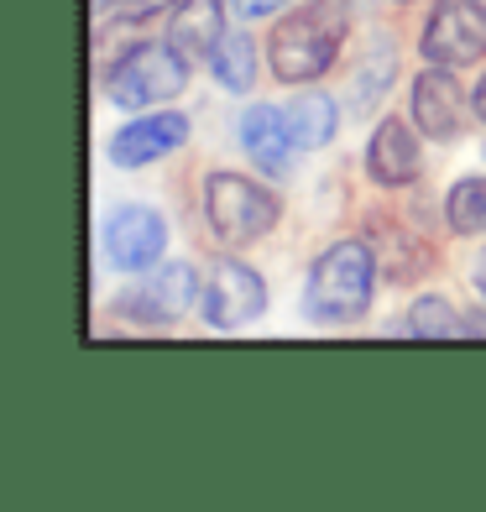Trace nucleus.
Returning a JSON list of instances; mask_svg holds the SVG:
<instances>
[{
  "mask_svg": "<svg viewBox=\"0 0 486 512\" xmlns=\"http://www.w3.org/2000/svg\"><path fill=\"white\" fill-rule=\"evenodd\" d=\"M366 168H372V178L387 183V189L413 183L419 178V136H413L403 121H382L372 147H366Z\"/></svg>",
  "mask_w": 486,
  "mask_h": 512,
  "instance_id": "13",
  "label": "nucleus"
},
{
  "mask_svg": "<svg viewBox=\"0 0 486 512\" xmlns=\"http://www.w3.org/2000/svg\"><path fill=\"white\" fill-rule=\"evenodd\" d=\"M471 283L481 288V298H486V251L476 256V267H471Z\"/></svg>",
  "mask_w": 486,
  "mask_h": 512,
  "instance_id": "20",
  "label": "nucleus"
},
{
  "mask_svg": "<svg viewBox=\"0 0 486 512\" xmlns=\"http://www.w3.org/2000/svg\"><path fill=\"white\" fill-rule=\"evenodd\" d=\"M335 100L330 95H298L288 105V131H293V142L298 147H324L335 136Z\"/></svg>",
  "mask_w": 486,
  "mask_h": 512,
  "instance_id": "14",
  "label": "nucleus"
},
{
  "mask_svg": "<svg viewBox=\"0 0 486 512\" xmlns=\"http://www.w3.org/2000/svg\"><path fill=\"white\" fill-rule=\"evenodd\" d=\"M340 37H345V11L335 6V0H314V6L283 16L272 27V68H277V79H288V84L319 79L324 68L335 63Z\"/></svg>",
  "mask_w": 486,
  "mask_h": 512,
  "instance_id": "2",
  "label": "nucleus"
},
{
  "mask_svg": "<svg viewBox=\"0 0 486 512\" xmlns=\"http://www.w3.org/2000/svg\"><path fill=\"white\" fill-rule=\"evenodd\" d=\"M194 288H199L194 267H189V262H168L162 272H152L147 283L126 298V304H131V314H142V319H152V324H173L183 309L194 304Z\"/></svg>",
  "mask_w": 486,
  "mask_h": 512,
  "instance_id": "11",
  "label": "nucleus"
},
{
  "mask_svg": "<svg viewBox=\"0 0 486 512\" xmlns=\"http://www.w3.org/2000/svg\"><path fill=\"white\" fill-rule=\"evenodd\" d=\"M372 283H377V262L361 241H335L330 251L309 267V288H304V309L314 324H351L372 309Z\"/></svg>",
  "mask_w": 486,
  "mask_h": 512,
  "instance_id": "1",
  "label": "nucleus"
},
{
  "mask_svg": "<svg viewBox=\"0 0 486 512\" xmlns=\"http://www.w3.org/2000/svg\"><path fill=\"white\" fill-rule=\"evenodd\" d=\"M210 68L225 89H251V79H257V48H251V37H225Z\"/></svg>",
  "mask_w": 486,
  "mask_h": 512,
  "instance_id": "16",
  "label": "nucleus"
},
{
  "mask_svg": "<svg viewBox=\"0 0 486 512\" xmlns=\"http://www.w3.org/2000/svg\"><path fill=\"white\" fill-rule=\"evenodd\" d=\"M486 53V6L481 0H439L424 27V58L439 68L476 63Z\"/></svg>",
  "mask_w": 486,
  "mask_h": 512,
  "instance_id": "5",
  "label": "nucleus"
},
{
  "mask_svg": "<svg viewBox=\"0 0 486 512\" xmlns=\"http://www.w3.org/2000/svg\"><path fill=\"white\" fill-rule=\"evenodd\" d=\"M445 215L460 236H481L486 230V178H460L445 199Z\"/></svg>",
  "mask_w": 486,
  "mask_h": 512,
  "instance_id": "15",
  "label": "nucleus"
},
{
  "mask_svg": "<svg viewBox=\"0 0 486 512\" xmlns=\"http://www.w3.org/2000/svg\"><path fill=\"white\" fill-rule=\"evenodd\" d=\"M403 330H408V335H460V330H466V319L450 314L445 298H419V304L408 309Z\"/></svg>",
  "mask_w": 486,
  "mask_h": 512,
  "instance_id": "17",
  "label": "nucleus"
},
{
  "mask_svg": "<svg viewBox=\"0 0 486 512\" xmlns=\"http://www.w3.org/2000/svg\"><path fill=\"white\" fill-rule=\"evenodd\" d=\"M413 121H419L424 136H434V142H450V136H460V126H466V95H460V84L450 79V68H429V74L413 79Z\"/></svg>",
  "mask_w": 486,
  "mask_h": 512,
  "instance_id": "8",
  "label": "nucleus"
},
{
  "mask_svg": "<svg viewBox=\"0 0 486 512\" xmlns=\"http://www.w3.org/2000/svg\"><path fill=\"white\" fill-rule=\"evenodd\" d=\"M241 147L251 152V162H257L262 173L283 178L288 162H293V131H288V115L272 110V105H251L241 115Z\"/></svg>",
  "mask_w": 486,
  "mask_h": 512,
  "instance_id": "10",
  "label": "nucleus"
},
{
  "mask_svg": "<svg viewBox=\"0 0 486 512\" xmlns=\"http://www.w3.org/2000/svg\"><path fill=\"white\" fill-rule=\"evenodd\" d=\"M204 220L225 246H251L277 225V199L241 173L204 178Z\"/></svg>",
  "mask_w": 486,
  "mask_h": 512,
  "instance_id": "4",
  "label": "nucleus"
},
{
  "mask_svg": "<svg viewBox=\"0 0 486 512\" xmlns=\"http://www.w3.org/2000/svg\"><path fill=\"white\" fill-rule=\"evenodd\" d=\"M100 6H110V0H100Z\"/></svg>",
  "mask_w": 486,
  "mask_h": 512,
  "instance_id": "22",
  "label": "nucleus"
},
{
  "mask_svg": "<svg viewBox=\"0 0 486 512\" xmlns=\"http://www.w3.org/2000/svg\"><path fill=\"white\" fill-rule=\"evenodd\" d=\"M189 84V63L173 42H136L105 68V100L126 105V110H147L173 100Z\"/></svg>",
  "mask_w": 486,
  "mask_h": 512,
  "instance_id": "3",
  "label": "nucleus"
},
{
  "mask_svg": "<svg viewBox=\"0 0 486 512\" xmlns=\"http://www.w3.org/2000/svg\"><path fill=\"white\" fill-rule=\"evenodd\" d=\"M476 115H481V121H486V79L476 84Z\"/></svg>",
  "mask_w": 486,
  "mask_h": 512,
  "instance_id": "21",
  "label": "nucleus"
},
{
  "mask_svg": "<svg viewBox=\"0 0 486 512\" xmlns=\"http://www.w3.org/2000/svg\"><path fill=\"white\" fill-rule=\"evenodd\" d=\"M288 0H236V11L246 16V21H257V16H272V11H283Z\"/></svg>",
  "mask_w": 486,
  "mask_h": 512,
  "instance_id": "19",
  "label": "nucleus"
},
{
  "mask_svg": "<svg viewBox=\"0 0 486 512\" xmlns=\"http://www.w3.org/2000/svg\"><path fill=\"white\" fill-rule=\"evenodd\" d=\"M115 6V16H152V11H168V0H110Z\"/></svg>",
  "mask_w": 486,
  "mask_h": 512,
  "instance_id": "18",
  "label": "nucleus"
},
{
  "mask_svg": "<svg viewBox=\"0 0 486 512\" xmlns=\"http://www.w3.org/2000/svg\"><path fill=\"white\" fill-rule=\"evenodd\" d=\"M183 136H189V121H183V115H173V110L142 115V121H131L126 131H115L110 162H121V168H147V162L178 152Z\"/></svg>",
  "mask_w": 486,
  "mask_h": 512,
  "instance_id": "9",
  "label": "nucleus"
},
{
  "mask_svg": "<svg viewBox=\"0 0 486 512\" xmlns=\"http://www.w3.org/2000/svg\"><path fill=\"white\" fill-rule=\"evenodd\" d=\"M199 309L215 330H241L246 319H257L267 309V283L246 262H215L210 277H204Z\"/></svg>",
  "mask_w": 486,
  "mask_h": 512,
  "instance_id": "7",
  "label": "nucleus"
},
{
  "mask_svg": "<svg viewBox=\"0 0 486 512\" xmlns=\"http://www.w3.org/2000/svg\"><path fill=\"white\" fill-rule=\"evenodd\" d=\"M168 42L183 58H215V48L225 42V0H178Z\"/></svg>",
  "mask_w": 486,
  "mask_h": 512,
  "instance_id": "12",
  "label": "nucleus"
},
{
  "mask_svg": "<svg viewBox=\"0 0 486 512\" xmlns=\"http://www.w3.org/2000/svg\"><path fill=\"white\" fill-rule=\"evenodd\" d=\"M168 251V225L147 204H121L105 220V256L121 272H152Z\"/></svg>",
  "mask_w": 486,
  "mask_h": 512,
  "instance_id": "6",
  "label": "nucleus"
}]
</instances>
